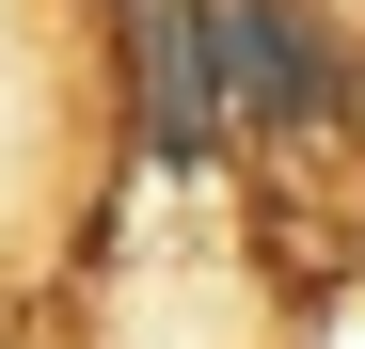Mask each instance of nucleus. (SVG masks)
Segmentation results:
<instances>
[{"instance_id": "obj_1", "label": "nucleus", "mask_w": 365, "mask_h": 349, "mask_svg": "<svg viewBox=\"0 0 365 349\" xmlns=\"http://www.w3.org/2000/svg\"><path fill=\"white\" fill-rule=\"evenodd\" d=\"M207 32V80H222V127L255 159H318L365 143V32L334 0H191Z\"/></svg>"}, {"instance_id": "obj_2", "label": "nucleus", "mask_w": 365, "mask_h": 349, "mask_svg": "<svg viewBox=\"0 0 365 349\" xmlns=\"http://www.w3.org/2000/svg\"><path fill=\"white\" fill-rule=\"evenodd\" d=\"M96 64H111L128 159L159 174V191H207V174L238 159V127H222V80H207V32H191V0H96Z\"/></svg>"}]
</instances>
